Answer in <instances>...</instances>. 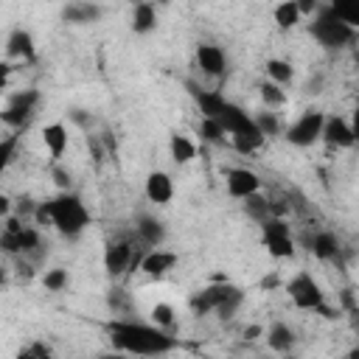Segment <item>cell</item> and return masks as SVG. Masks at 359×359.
Segmentation results:
<instances>
[{
    "instance_id": "cell-1",
    "label": "cell",
    "mask_w": 359,
    "mask_h": 359,
    "mask_svg": "<svg viewBox=\"0 0 359 359\" xmlns=\"http://www.w3.org/2000/svg\"><path fill=\"white\" fill-rule=\"evenodd\" d=\"M107 334L118 351L135 356H163L177 351L180 345L177 337H171L165 328L154 323H140L135 317H112L107 323Z\"/></svg>"
},
{
    "instance_id": "cell-2",
    "label": "cell",
    "mask_w": 359,
    "mask_h": 359,
    "mask_svg": "<svg viewBox=\"0 0 359 359\" xmlns=\"http://www.w3.org/2000/svg\"><path fill=\"white\" fill-rule=\"evenodd\" d=\"M34 222L36 224H50L65 238H79L90 227V210H87V205L79 194L59 191L56 196H50L45 202H36Z\"/></svg>"
},
{
    "instance_id": "cell-3",
    "label": "cell",
    "mask_w": 359,
    "mask_h": 359,
    "mask_svg": "<svg viewBox=\"0 0 359 359\" xmlns=\"http://www.w3.org/2000/svg\"><path fill=\"white\" fill-rule=\"evenodd\" d=\"M309 34L325 50H345V48H351L356 42V28L348 25L345 20H339L325 3H320V8L311 14Z\"/></svg>"
},
{
    "instance_id": "cell-4",
    "label": "cell",
    "mask_w": 359,
    "mask_h": 359,
    "mask_svg": "<svg viewBox=\"0 0 359 359\" xmlns=\"http://www.w3.org/2000/svg\"><path fill=\"white\" fill-rule=\"evenodd\" d=\"M143 252H146V247L137 241V236L109 238L104 247V272L109 278H123L126 272H137Z\"/></svg>"
},
{
    "instance_id": "cell-5",
    "label": "cell",
    "mask_w": 359,
    "mask_h": 359,
    "mask_svg": "<svg viewBox=\"0 0 359 359\" xmlns=\"http://www.w3.org/2000/svg\"><path fill=\"white\" fill-rule=\"evenodd\" d=\"M286 294H289L292 303H294L297 309H303V311H320L323 317H337V314H339V309H331V306L325 303L323 286H320V283L314 280V275H309V272L292 275V278L286 280Z\"/></svg>"
},
{
    "instance_id": "cell-6",
    "label": "cell",
    "mask_w": 359,
    "mask_h": 359,
    "mask_svg": "<svg viewBox=\"0 0 359 359\" xmlns=\"http://www.w3.org/2000/svg\"><path fill=\"white\" fill-rule=\"evenodd\" d=\"M42 101V93L36 87L28 90H17L8 95V104L0 109V123L8 126L11 132H25L36 115V107Z\"/></svg>"
},
{
    "instance_id": "cell-7",
    "label": "cell",
    "mask_w": 359,
    "mask_h": 359,
    "mask_svg": "<svg viewBox=\"0 0 359 359\" xmlns=\"http://www.w3.org/2000/svg\"><path fill=\"white\" fill-rule=\"evenodd\" d=\"M258 227H261V244L272 258H278V261L294 258V236H292V227L286 219L272 213L264 222H258Z\"/></svg>"
},
{
    "instance_id": "cell-8",
    "label": "cell",
    "mask_w": 359,
    "mask_h": 359,
    "mask_svg": "<svg viewBox=\"0 0 359 359\" xmlns=\"http://www.w3.org/2000/svg\"><path fill=\"white\" fill-rule=\"evenodd\" d=\"M323 121H325V112L323 109H303L300 118H294L286 129H283V137L289 146L294 149H309L320 140V132H323Z\"/></svg>"
},
{
    "instance_id": "cell-9",
    "label": "cell",
    "mask_w": 359,
    "mask_h": 359,
    "mask_svg": "<svg viewBox=\"0 0 359 359\" xmlns=\"http://www.w3.org/2000/svg\"><path fill=\"white\" fill-rule=\"evenodd\" d=\"M320 140L328 149H351L356 143V129L351 126V121L345 115H325Z\"/></svg>"
},
{
    "instance_id": "cell-10",
    "label": "cell",
    "mask_w": 359,
    "mask_h": 359,
    "mask_svg": "<svg viewBox=\"0 0 359 359\" xmlns=\"http://www.w3.org/2000/svg\"><path fill=\"white\" fill-rule=\"evenodd\" d=\"M194 59H196V67L202 70V76L216 79V81L227 76V53H224L219 45H213V42H199Z\"/></svg>"
},
{
    "instance_id": "cell-11",
    "label": "cell",
    "mask_w": 359,
    "mask_h": 359,
    "mask_svg": "<svg viewBox=\"0 0 359 359\" xmlns=\"http://www.w3.org/2000/svg\"><path fill=\"white\" fill-rule=\"evenodd\" d=\"M224 188L233 199H244V196L261 191V177L247 165H230V168H224Z\"/></svg>"
},
{
    "instance_id": "cell-12",
    "label": "cell",
    "mask_w": 359,
    "mask_h": 359,
    "mask_svg": "<svg viewBox=\"0 0 359 359\" xmlns=\"http://www.w3.org/2000/svg\"><path fill=\"white\" fill-rule=\"evenodd\" d=\"M180 255L174 250H163V247H146L137 272H143L146 278H163L177 266Z\"/></svg>"
},
{
    "instance_id": "cell-13",
    "label": "cell",
    "mask_w": 359,
    "mask_h": 359,
    "mask_svg": "<svg viewBox=\"0 0 359 359\" xmlns=\"http://www.w3.org/2000/svg\"><path fill=\"white\" fill-rule=\"evenodd\" d=\"M185 90H188V95L194 98V104H196V109H199L202 118H216L219 109H222V104L227 101L222 90H208V87H202V84L194 81V79H185Z\"/></svg>"
},
{
    "instance_id": "cell-14",
    "label": "cell",
    "mask_w": 359,
    "mask_h": 359,
    "mask_svg": "<svg viewBox=\"0 0 359 359\" xmlns=\"http://www.w3.org/2000/svg\"><path fill=\"white\" fill-rule=\"evenodd\" d=\"M132 227H135V236H137V241L143 247H163V241L168 236L165 222L157 219L154 213H135Z\"/></svg>"
},
{
    "instance_id": "cell-15",
    "label": "cell",
    "mask_w": 359,
    "mask_h": 359,
    "mask_svg": "<svg viewBox=\"0 0 359 359\" xmlns=\"http://www.w3.org/2000/svg\"><path fill=\"white\" fill-rule=\"evenodd\" d=\"M306 247L317 261H339L342 252V241L334 230H314L311 236H306Z\"/></svg>"
},
{
    "instance_id": "cell-16",
    "label": "cell",
    "mask_w": 359,
    "mask_h": 359,
    "mask_svg": "<svg viewBox=\"0 0 359 359\" xmlns=\"http://www.w3.org/2000/svg\"><path fill=\"white\" fill-rule=\"evenodd\" d=\"M104 17V8L95 0H70L62 8V20L67 25H93Z\"/></svg>"
},
{
    "instance_id": "cell-17",
    "label": "cell",
    "mask_w": 359,
    "mask_h": 359,
    "mask_svg": "<svg viewBox=\"0 0 359 359\" xmlns=\"http://www.w3.org/2000/svg\"><path fill=\"white\" fill-rule=\"evenodd\" d=\"M216 121L224 126V132H227V135H236V132H250V129H255V123H252V115H250L244 107L233 104V101H224V104H222V109H219Z\"/></svg>"
},
{
    "instance_id": "cell-18",
    "label": "cell",
    "mask_w": 359,
    "mask_h": 359,
    "mask_svg": "<svg viewBox=\"0 0 359 359\" xmlns=\"http://www.w3.org/2000/svg\"><path fill=\"white\" fill-rule=\"evenodd\" d=\"M6 56L8 59H17V62H34L36 59V42H34L31 31L14 28L6 36Z\"/></svg>"
},
{
    "instance_id": "cell-19",
    "label": "cell",
    "mask_w": 359,
    "mask_h": 359,
    "mask_svg": "<svg viewBox=\"0 0 359 359\" xmlns=\"http://www.w3.org/2000/svg\"><path fill=\"white\" fill-rule=\"evenodd\" d=\"M146 199L154 205H168L174 199V180L165 171H149L146 177Z\"/></svg>"
},
{
    "instance_id": "cell-20",
    "label": "cell",
    "mask_w": 359,
    "mask_h": 359,
    "mask_svg": "<svg viewBox=\"0 0 359 359\" xmlns=\"http://www.w3.org/2000/svg\"><path fill=\"white\" fill-rule=\"evenodd\" d=\"M42 143L50 154V160H62L67 146H70V135H67V126L65 123H48L42 129Z\"/></svg>"
},
{
    "instance_id": "cell-21",
    "label": "cell",
    "mask_w": 359,
    "mask_h": 359,
    "mask_svg": "<svg viewBox=\"0 0 359 359\" xmlns=\"http://www.w3.org/2000/svg\"><path fill=\"white\" fill-rule=\"evenodd\" d=\"M157 28V11H154V3L151 0H137L132 3V31L137 36H146Z\"/></svg>"
},
{
    "instance_id": "cell-22",
    "label": "cell",
    "mask_w": 359,
    "mask_h": 359,
    "mask_svg": "<svg viewBox=\"0 0 359 359\" xmlns=\"http://www.w3.org/2000/svg\"><path fill=\"white\" fill-rule=\"evenodd\" d=\"M264 339L275 353H289L294 348V331L286 323H272L269 328H264Z\"/></svg>"
},
{
    "instance_id": "cell-23",
    "label": "cell",
    "mask_w": 359,
    "mask_h": 359,
    "mask_svg": "<svg viewBox=\"0 0 359 359\" xmlns=\"http://www.w3.org/2000/svg\"><path fill=\"white\" fill-rule=\"evenodd\" d=\"M241 210H244L247 219H252V222L258 224V222H264L266 216L275 213V205H272L269 196H264L261 191H255V194H250V196L241 199Z\"/></svg>"
},
{
    "instance_id": "cell-24",
    "label": "cell",
    "mask_w": 359,
    "mask_h": 359,
    "mask_svg": "<svg viewBox=\"0 0 359 359\" xmlns=\"http://www.w3.org/2000/svg\"><path fill=\"white\" fill-rule=\"evenodd\" d=\"M168 154H171V160H174L177 165H188V163L196 157V143H194L188 135L174 132V135L168 137Z\"/></svg>"
},
{
    "instance_id": "cell-25",
    "label": "cell",
    "mask_w": 359,
    "mask_h": 359,
    "mask_svg": "<svg viewBox=\"0 0 359 359\" xmlns=\"http://www.w3.org/2000/svg\"><path fill=\"white\" fill-rule=\"evenodd\" d=\"M230 137V146L238 151V154H255L264 143H266V137L258 132V129H250V132H236V135H227Z\"/></svg>"
},
{
    "instance_id": "cell-26",
    "label": "cell",
    "mask_w": 359,
    "mask_h": 359,
    "mask_svg": "<svg viewBox=\"0 0 359 359\" xmlns=\"http://www.w3.org/2000/svg\"><path fill=\"white\" fill-rule=\"evenodd\" d=\"M241 303H244V289L233 283V289H230V292H227V294L219 300V306L213 309V314H216L222 323H227V320H233V317L238 314Z\"/></svg>"
},
{
    "instance_id": "cell-27",
    "label": "cell",
    "mask_w": 359,
    "mask_h": 359,
    "mask_svg": "<svg viewBox=\"0 0 359 359\" xmlns=\"http://www.w3.org/2000/svg\"><path fill=\"white\" fill-rule=\"evenodd\" d=\"M272 20L280 31H292L297 22H300V11L294 6V0H280L275 8H272Z\"/></svg>"
},
{
    "instance_id": "cell-28",
    "label": "cell",
    "mask_w": 359,
    "mask_h": 359,
    "mask_svg": "<svg viewBox=\"0 0 359 359\" xmlns=\"http://www.w3.org/2000/svg\"><path fill=\"white\" fill-rule=\"evenodd\" d=\"M252 123H255V129L269 140V137H278L280 132H283V123H280V118H278V112H272V109H261V112H255L252 115Z\"/></svg>"
},
{
    "instance_id": "cell-29",
    "label": "cell",
    "mask_w": 359,
    "mask_h": 359,
    "mask_svg": "<svg viewBox=\"0 0 359 359\" xmlns=\"http://www.w3.org/2000/svg\"><path fill=\"white\" fill-rule=\"evenodd\" d=\"M20 143H22V132H8V135L0 137V177L14 163V157L20 151Z\"/></svg>"
},
{
    "instance_id": "cell-30",
    "label": "cell",
    "mask_w": 359,
    "mask_h": 359,
    "mask_svg": "<svg viewBox=\"0 0 359 359\" xmlns=\"http://www.w3.org/2000/svg\"><path fill=\"white\" fill-rule=\"evenodd\" d=\"M264 73H266L269 81H275V84H280V87L294 79V67H292V62H286V59H266Z\"/></svg>"
},
{
    "instance_id": "cell-31",
    "label": "cell",
    "mask_w": 359,
    "mask_h": 359,
    "mask_svg": "<svg viewBox=\"0 0 359 359\" xmlns=\"http://www.w3.org/2000/svg\"><path fill=\"white\" fill-rule=\"evenodd\" d=\"M339 20H345L348 25L359 28V0H323Z\"/></svg>"
},
{
    "instance_id": "cell-32",
    "label": "cell",
    "mask_w": 359,
    "mask_h": 359,
    "mask_svg": "<svg viewBox=\"0 0 359 359\" xmlns=\"http://www.w3.org/2000/svg\"><path fill=\"white\" fill-rule=\"evenodd\" d=\"M199 137L210 146H224L227 143V132L216 118H202L199 121Z\"/></svg>"
},
{
    "instance_id": "cell-33",
    "label": "cell",
    "mask_w": 359,
    "mask_h": 359,
    "mask_svg": "<svg viewBox=\"0 0 359 359\" xmlns=\"http://www.w3.org/2000/svg\"><path fill=\"white\" fill-rule=\"evenodd\" d=\"M258 95H261V101H264L266 109H275V107H283V104H286V93H283V87L275 84V81H269V79L258 84Z\"/></svg>"
},
{
    "instance_id": "cell-34",
    "label": "cell",
    "mask_w": 359,
    "mask_h": 359,
    "mask_svg": "<svg viewBox=\"0 0 359 359\" xmlns=\"http://www.w3.org/2000/svg\"><path fill=\"white\" fill-rule=\"evenodd\" d=\"M67 283H70V275H67V269H62V266L45 269V275H42V286H45L48 292H65Z\"/></svg>"
},
{
    "instance_id": "cell-35",
    "label": "cell",
    "mask_w": 359,
    "mask_h": 359,
    "mask_svg": "<svg viewBox=\"0 0 359 359\" xmlns=\"http://www.w3.org/2000/svg\"><path fill=\"white\" fill-rule=\"evenodd\" d=\"M149 320H151L154 325H160V328L171 331V328H174V320H177L174 306H168V303H154V306H151V311H149Z\"/></svg>"
},
{
    "instance_id": "cell-36",
    "label": "cell",
    "mask_w": 359,
    "mask_h": 359,
    "mask_svg": "<svg viewBox=\"0 0 359 359\" xmlns=\"http://www.w3.org/2000/svg\"><path fill=\"white\" fill-rule=\"evenodd\" d=\"M107 306H109V311L118 314V317H129V314H132V300H129V294H126L123 289H112V292L107 294Z\"/></svg>"
},
{
    "instance_id": "cell-37",
    "label": "cell",
    "mask_w": 359,
    "mask_h": 359,
    "mask_svg": "<svg viewBox=\"0 0 359 359\" xmlns=\"http://www.w3.org/2000/svg\"><path fill=\"white\" fill-rule=\"evenodd\" d=\"M48 174H50L53 185H56L59 191H70V188H73V174H70V168H65L59 160H53V163H50Z\"/></svg>"
},
{
    "instance_id": "cell-38",
    "label": "cell",
    "mask_w": 359,
    "mask_h": 359,
    "mask_svg": "<svg viewBox=\"0 0 359 359\" xmlns=\"http://www.w3.org/2000/svg\"><path fill=\"white\" fill-rule=\"evenodd\" d=\"M0 252L17 258L20 255V244H17V230H0Z\"/></svg>"
},
{
    "instance_id": "cell-39",
    "label": "cell",
    "mask_w": 359,
    "mask_h": 359,
    "mask_svg": "<svg viewBox=\"0 0 359 359\" xmlns=\"http://www.w3.org/2000/svg\"><path fill=\"white\" fill-rule=\"evenodd\" d=\"M20 356H39V359H45V356H53V348H50L48 342L36 339V342H31L28 348H20Z\"/></svg>"
},
{
    "instance_id": "cell-40",
    "label": "cell",
    "mask_w": 359,
    "mask_h": 359,
    "mask_svg": "<svg viewBox=\"0 0 359 359\" xmlns=\"http://www.w3.org/2000/svg\"><path fill=\"white\" fill-rule=\"evenodd\" d=\"M67 118H70V121H73L79 129H90V126H93V121H95V118H93L87 109H81V107H73V109H67Z\"/></svg>"
},
{
    "instance_id": "cell-41",
    "label": "cell",
    "mask_w": 359,
    "mask_h": 359,
    "mask_svg": "<svg viewBox=\"0 0 359 359\" xmlns=\"http://www.w3.org/2000/svg\"><path fill=\"white\" fill-rule=\"evenodd\" d=\"M11 210H14L20 219H25V216H34V210H36V202H34L31 196H20L17 202H11Z\"/></svg>"
},
{
    "instance_id": "cell-42",
    "label": "cell",
    "mask_w": 359,
    "mask_h": 359,
    "mask_svg": "<svg viewBox=\"0 0 359 359\" xmlns=\"http://www.w3.org/2000/svg\"><path fill=\"white\" fill-rule=\"evenodd\" d=\"M280 286V275L278 272H269V275H264L261 280H258V289L261 292H272V289H278Z\"/></svg>"
},
{
    "instance_id": "cell-43",
    "label": "cell",
    "mask_w": 359,
    "mask_h": 359,
    "mask_svg": "<svg viewBox=\"0 0 359 359\" xmlns=\"http://www.w3.org/2000/svg\"><path fill=\"white\" fill-rule=\"evenodd\" d=\"M320 3H323V0H294V6H297V11H300V17H311V14L320 8Z\"/></svg>"
},
{
    "instance_id": "cell-44",
    "label": "cell",
    "mask_w": 359,
    "mask_h": 359,
    "mask_svg": "<svg viewBox=\"0 0 359 359\" xmlns=\"http://www.w3.org/2000/svg\"><path fill=\"white\" fill-rule=\"evenodd\" d=\"M8 76H11V65L0 59V93L6 90V84H8Z\"/></svg>"
},
{
    "instance_id": "cell-45",
    "label": "cell",
    "mask_w": 359,
    "mask_h": 359,
    "mask_svg": "<svg viewBox=\"0 0 359 359\" xmlns=\"http://www.w3.org/2000/svg\"><path fill=\"white\" fill-rule=\"evenodd\" d=\"M342 303H345V309H348L351 314L356 311V300H353V292H351V289H345V292H342Z\"/></svg>"
},
{
    "instance_id": "cell-46",
    "label": "cell",
    "mask_w": 359,
    "mask_h": 359,
    "mask_svg": "<svg viewBox=\"0 0 359 359\" xmlns=\"http://www.w3.org/2000/svg\"><path fill=\"white\" fill-rule=\"evenodd\" d=\"M244 337H247V339H258V337H264V325H247V328H244Z\"/></svg>"
},
{
    "instance_id": "cell-47",
    "label": "cell",
    "mask_w": 359,
    "mask_h": 359,
    "mask_svg": "<svg viewBox=\"0 0 359 359\" xmlns=\"http://www.w3.org/2000/svg\"><path fill=\"white\" fill-rule=\"evenodd\" d=\"M11 213V199L6 194H0V219H6Z\"/></svg>"
},
{
    "instance_id": "cell-48",
    "label": "cell",
    "mask_w": 359,
    "mask_h": 359,
    "mask_svg": "<svg viewBox=\"0 0 359 359\" xmlns=\"http://www.w3.org/2000/svg\"><path fill=\"white\" fill-rule=\"evenodd\" d=\"M6 283H8V269H6L3 264H0V289H3Z\"/></svg>"
},
{
    "instance_id": "cell-49",
    "label": "cell",
    "mask_w": 359,
    "mask_h": 359,
    "mask_svg": "<svg viewBox=\"0 0 359 359\" xmlns=\"http://www.w3.org/2000/svg\"><path fill=\"white\" fill-rule=\"evenodd\" d=\"M132 3H137V0H132Z\"/></svg>"
},
{
    "instance_id": "cell-50",
    "label": "cell",
    "mask_w": 359,
    "mask_h": 359,
    "mask_svg": "<svg viewBox=\"0 0 359 359\" xmlns=\"http://www.w3.org/2000/svg\"><path fill=\"white\" fill-rule=\"evenodd\" d=\"M0 137H3V135H0Z\"/></svg>"
}]
</instances>
